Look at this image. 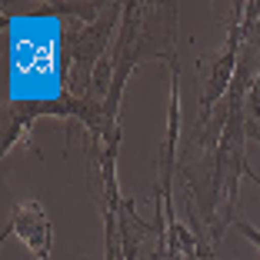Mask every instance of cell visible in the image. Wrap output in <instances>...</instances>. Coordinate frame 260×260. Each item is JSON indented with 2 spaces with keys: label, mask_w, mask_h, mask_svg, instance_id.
<instances>
[{
  "label": "cell",
  "mask_w": 260,
  "mask_h": 260,
  "mask_svg": "<svg viewBox=\"0 0 260 260\" xmlns=\"http://www.w3.org/2000/svg\"><path fill=\"white\" fill-rule=\"evenodd\" d=\"M114 87H110L107 100L100 104L104 114V137L93 140V150L100 147H120V93L127 77L134 74L140 60L160 57L177 70V4H123L120 17V34H117L114 47Z\"/></svg>",
  "instance_id": "6da1fadb"
},
{
  "label": "cell",
  "mask_w": 260,
  "mask_h": 260,
  "mask_svg": "<svg viewBox=\"0 0 260 260\" xmlns=\"http://www.w3.org/2000/svg\"><path fill=\"white\" fill-rule=\"evenodd\" d=\"M20 237L23 247L34 253L37 260L50 257V247H54V227L47 220V210L40 200H23L10 210L7 227H4V237Z\"/></svg>",
  "instance_id": "7a4b0ae2"
},
{
  "label": "cell",
  "mask_w": 260,
  "mask_h": 260,
  "mask_svg": "<svg viewBox=\"0 0 260 260\" xmlns=\"http://www.w3.org/2000/svg\"><path fill=\"white\" fill-rule=\"evenodd\" d=\"M244 127H247V137L260 147V74L253 80L250 93H247V110H244Z\"/></svg>",
  "instance_id": "3957f363"
}]
</instances>
